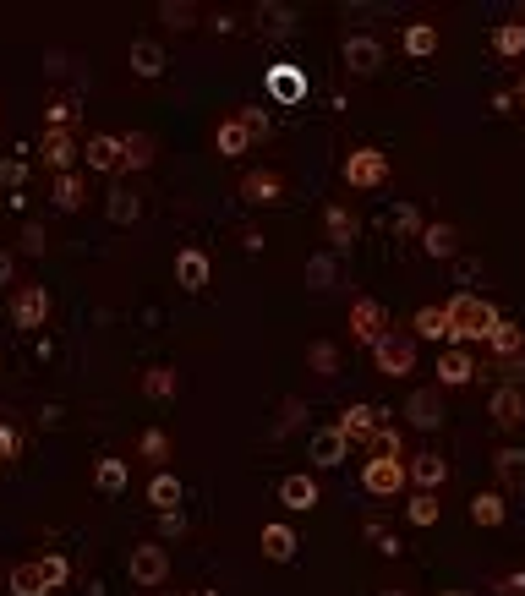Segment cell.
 Returning <instances> with one entry per match:
<instances>
[{"mask_svg": "<svg viewBox=\"0 0 525 596\" xmlns=\"http://www.w3.org/2000/svg\"><path fill=\"white\" fill-rule=\"evenodd\" d=\"M11 323H17V329H44V323H50V290L44 285H22L17 296H11Z\"/></svg>", "mask_w": 525, "mask_h": 596, "instance_id": "cell-8", "label": "cell"}, {"mask_svg": "<svg viewBox=\"0 0 525 596\" xmlns=\"http://www.w3.org/2000/svg\"><path fill=\"white\" fill-rule=\"evenodd\" d=\"M504 514H509V504H504V493H498V487H487V493L471 498V520L482 525V531H498V525H504Z\"/></svg>", "mask_w": 525, "mask_h": 596, "instance_id": "cell-29", "label": "cell"}, {"mask_svg": "<svg viewBox=\"0 0 525 596\" xmlns=\"http://www.w3.org/2000/svg\"><path fill=\"white\" fill-rule=\"evenodd\" d=\"M181 394V372L175 367H143V400H154V405H165Z\"/></svg>", "mask_w": 525, "mask_h": 596, "instance_id": "cell-26", "label": "cell"}, {"mask_svg": "<svg viewBox=\"0 0 525 596\" xmlns=\"http://www.w3.org/2000/svg\"><path fill=\"white\" fill-rule=\"evenodd\" d=\"M400 50L411 55V61L438 55V28H433V22H411V28H405V39H400Z\"/></svg>", "mask_w": 525, "mask_h": 596, "instance_id": "cell-33", "label": "cell"}, {"mask_svg": "<svg viewBox=\"0 0 525 596\" xmlns=\"http://www.w3.org/2000/svg\"><path fill=\"white\" fill-rule=\"evenodd\" d=\"M438 596H476V591H465V586H449V591H438Z\"/></svg>", "mask_w": 525, "mask_h": 596, "instance_id": "cell-59", "label": "cell"}, {"mask_svg": "<svg viewBox=\"0 0 525 596\" xmlns=\"http://www.w3.org/2000/svg\"><path fill=\"white\" fill-rule=\"evenodd\" d=\"M367 542H372V547H378V553H383V558H400V547H405V542H400V536H394V531H389V525H378V520H367Z\"/></svg>", "mask_w": 525, "mask_h": 596, "instance_id": "cell-46", "label": "cell"}, {"mask_svg": "<svg viewBox=\"0 0 525 596\" xmlns=\"http://www.w3.org/2000/svg\"><path fill=\"white\" fill-rule=\"evenodd\" d=\"M11 596H50V586H44V575H39V564H17L11 569Z\"/></svg>", "mask_w": 525, "mask_h": 596, "instance_id": "cell-41", "label": "cell"}, {"mask_svg": "<svg viewBox=\"0 0 525 596\" xmlns=\"http://www.w3.org/2000/svg\"><path fill=\"white\" fill-rule=\"evenodd\" d=\"M493 55L520 61V55H525V22H504V28H493Z\"/></svg>", "mask_w": 525, "mask_h": 596, "instance_id": "cell-37", "label": "cell"}, {"mask_svg": "<svg viewBox=\"0 0 525 596\" xmlns=\"http://www.w3.org/2000/svg\"><path fill=\"white\" fill-rule=\"evenodd\" d=\"M443 307H449V334H454V345H487L493 323L504 318V312H498L493 301L471 296V290H460V296L443 301Z\"/></svg>", "mask_w": 525, "mask_h": 596, "instance_id": "cell-1", "label": "cell"}, {"mask_svg": "<svg viewBox=\"0 0 525 596\" xmlns=\"http://www.w3.org/2000/svg\"><path fill=\"white\" fill-rule=\"evenodd\" d=\"M33 564H39V575H44V586H50V591H61L66 575H72V564H66L61 553H44V558H33Z\"/></svg>", "mask_w": 525, "mask_h": 596, "instance_id": "cell-44", "label": "cell"}, {"mask_svg": "<svg viewBox=\"0 0 525 596\" xmlns=\"http://www.w3.org/2000/svg\"><path fill=\"white\" fill-rule=\"evenodd\" d=\"M389 230L394 236H422V214H416V203H394L389 208Z\"/></svg>", "mask_w": 525, "mask_h": 596, "instance_id": "cell-43", "label": "cell"}, {"mask_svg": "<svg viewBox=\"0 0 525 596\" xmlns=\"http://www.w3.org/2000/svg\"><path fill=\"white\" fill-rule=\"evenodd\" d=\"M296 553H301V536L290 531L285 520H268L263 525V558L268 564H296Z\"/></svg>", "mask_w": 525, "mask_h": 596, "instance_id": "cell-17", "label": "cell"}, {"mask_svg": "<svg viewBox=\"0 0 525 596\" xmlns=\"http://www.w3.org/2000/svg\"><path fill=\"white\" fill-rule=\"evenodd\" d=\"M345 72L350 77H378L383 72V44L372 33H350L345 39Z\"/></svg>", "mask_w": 525, "mask_h": 596, "instance_id": "cell-9", "label": "cell"}, {"mask_svg": "<svg viewBox=\"0 0 525 596\" xmlns=\"http://www.w3.org/2000/svg\"><path fill=\"white\" fill-rule=\"evenodd\" d=\"M367 350H372V367H378L383 378H411V372H416V340H411V334L389 329L383 340H372Z\"/></svg>", "mask_w": 525, "mask_h": 596, "instance_id": "cell-4", "label": "cell"}, {"mask_svg": "<svg viewBox=\"0 0 525 596\" xmlns=\"http://www.w3.org/2000/svg\"><path fill=\"white\" fill-rule=\"evenodd\" d=\"M148 504H154L159 514L181 509V482H175L170 471H154V482H148Z\"/></svg>", "mask_w": 525, "mask_h": 596, "instance_id": "cell-35", "label": "cell"}, {"mask_svg": "<svg viewBox=\"0 0 525 596\" xmlns=\"http://www.w3.org/2000/svg\"><path fill=\"white\" fill-rule=\"evenodd\" d=\"M263 88H268V99H274V104H301V99H307V72H296L290 61H279V66H268Z\"/></svg>", "mask_w": 525, "mask_h": 596, "instance_id": "cell-11", "label": "cell"}, {"mask_svg": "<svg viewBox=\"0 0 525 596\" xmlns=\"http://www.w3.org/2000/svg\"><path fill=\"white\" fill-rule=\"evenodd\" d=\"M137 214H143V203H137V192H110V219H115V225H132Z\"/></svg>", "mask_w": 525, "mask_h": 596, "instance_id": "cell-47", "label": "cell"}, {"mask_svg": "<svg viewBox=\"0 0 525 596\" xmlns=\"http://www.w3.org/2000/svg\"><path fill=\"white\" fill-rule=\"evenodd\" d=\"M17 454H22V432L11 422H0V465H11Z\"/></svg>", "mask_w": 525, "mask_h": 596, "instance_id": "cell-51", "label": "cell"}, {"mask_svg": "<svg viewBox=\"0 0 525 596\" xmlns=\"http://www.w3.org/2000/svg\"><path fill=\"white\" fill-rule=\"evenodd\" d=\"M208 274H214V268H208V252H197V247H181L175 252V279H181V290H203L208 285Z\"/></svg>", "mask_w": 525, "mask_h": 596, "instance_id": "cell-23", "label": "cell"}, {"mask_svg": "<svg viewBox=\"0 0 525 596\" xmlns=\"http://www.w3.org/2000/svg\"><path fill=\"white\" fill-rule=\"evenodd\" d=\"M405 476H411V487L416 493H438L443 482H449V460H443V454H411V460H405Z\"/></svg>", "mask_w": 525, "mask_h": 596, "instance_id": "cell-13", "label": "cell"}, {"mask_svg": "<svg viewBox=\"0 0 525 596\" xmlns=\"http://www.w3.org/2000/svg\"><path fill=\"white\" fill-rule=\"evenodd\" d=\"M378 422H383V405H350L334 427L345 432V443H367V432L378 427Z\"/></svg>", "mask_w": 525, "mask_h": 596, "instance_id": "cell-25", "label": "cell"}, {"mask_svg": "<svg viewBox=\"0 0 525 596\" xmlns=\"http://www.w3.org/2000/svg\"><path fill=\"white\" fill-rule=\"evenodd\" d=\"M44 247H50L44 225H22V241H17V252H22V257H44Z\"/></svg>", "mask_w": 525, "mask_h": 596, "instance_id": "cell-50", "label": "cell"}, {"mask_svg": "<svg viewBox=\"0 0 525 596\" xmlns=\"http://www.w3.org/2000/svg\"><path fill=\"white\" fill-rule=\"evenodd\" d=\"M318 482H312L307 471H290V476H279V504H285L290 514H312L318 509Z\"/></svg>", "mask_w": 525, "mask_h": 596, "instance_id": "cell-14", "label": "cell"}, {"mask_svg": "<svg viewBox=\"0 0 525 596\" xmlns=\"http://www.w3.org/2000/svg\"><path fill=\"white\" fill-rule=\"evenodd\" d=\"M307 285H312V290H329V285H334V252H318V257L307 263Z\"/></svg>", "mask_w": 525, "mask_h": 596, "instance_id": "cell-48", "label": "cell"}, {"mask_svg": "<svg viewBox=\"0 0 525 596\" xmlns=\"http://www.w3.org/2000/svg\"><path fill=\"white\" fill-rule=\"evenodd\" d=\"M154 154H159V148H154V137H148V132H126L121 137V170H148V165H154Z\"/></svg>", "mask_w": 525, "mask_h": 596, "instance_id": "cell-31", "label": "cell"}, {"mask_svg": "<svg viewBox=\"0 0 525 596\" xmlns=\"http://www.w3.org/2000/svg\"><path fill=\"white\" fill-rule=\"evenodd\" d=\"M72 121H77V104L72 99H50V110H44V132H66Z\"/></svg>", "mask_w": 525, "mask_h": 596, "instance_id": "cell-45", "label": "cell"}, {"mask_svg": "<svg viewBox=\"0 0 525 596\" xmlns=\"http://www.w3.org/2000/svg\"><path fill=\"white\" fill-rule=\"evenodd\" d=\"M422 252L427 257H454V252H460V230L443 225V219H438V225H422Z\"/></svg>", "mask_w": 525, "mask_h": 596, "instance_id": "cell-34", "label": "cell"}, {"mask_svg": "<svg viewBox=\"0 0 525 596\" xmlns=\"http://www.w3.org/2000/svg\"><path fill=\"white\" fill-rule=\"evenodd\" d=\"M137 454H143L154 471H165V460H170V432H165V427H148L143 438H137Z\"/></svg>", "mask_w": 525, "mask_h": 596, "instance_id": "cell-36", "label": "cell"}, {"mask_svg": "<svg viewBox=\"0 0 525 596\" xmlns=\"http://www.w3.org/2000/svg\"><path fill=\"white\" fill-rule=\"evenodd\" d=\"M241 197H247V203H279V197H285V181H279L274 170H252L247 181H241Z\"/></svg>", "mask_w": 525, "mask_h": 596, "instance_id": "cell-28", "label": "cell"}, {"mask_svg": "<svg viewBox=\"0 0 525 596\" xmlns=\"http://www.w3.org/2000/svg\"><path fill=\"white\" fill-rule=\"evenodd\" d=\"M487 416H493V427H498V432L525 427V383H498L493 400H487Z\"/></svg>", "mask_w": 525, "mask_h": 596, "instance_id": "cell-7", "label": "cell"}, {"mask_svg": "<svg viewBox=\"0 0 525 596\" xmlns=\"http://www.w3.org/2000/svg\"><path fill=\"white\" fill-rule=\"evenodd\" d=\"M126 482H132V471H126L121 454H104V460L93 465V487H99L104 498H121V493H126Z\"/></svg>", "mask_w": 525, "mask_h": 596, "instance_id": "cell-24", "label": "cell"}, {"mask_svg": "<svg viewBox=\"0 0 525 596\" xmlns=\"http://www.w3.org/2000/svg\"><path fill=\"white\" fill-rule=\"evenodd\" d=\"M132 77H143V83L165 77V50L154 39H132Z\"/></svg>", "mask_w": 525, "mask_h": 596, "instance_id": "cell-27", "label": "cell"}, {"mask_svg": "<svg viewBox=\"0 0 525 596\" xmlns=\"http://www.w3.org/2000/svg\"><path fill=\"white\" fill-rule=\"evenodd\" d=\"M83 159H88V170L115 175V170H121V137H115V132H93L83 143Z\"/></svg>", "mask_w": 525, "mask_h": 596, "instance_id": "cell-20", "label": "cell"}, {"mask_svg": "<svg viewBox=\"0 0 525 596\" xmlns=\"http://www.w3.org/2000/svg\"><path fill=\"white\" fill-rule=\"evenodd\" d=\"M361 487H367L372 498H394L411 487V476H405V460H389V454H372L367 465H361Z\"/></svg>", "mask_w": 525, "mask_h": 596, "instance_id": "cell-5", "label": "cell"}, {"mask_svg": "<svg viewBox=\"0 0 525 596\" xmlns=\"http://www.w3.org/2000/svg\"><path fill=\"white\" fill-rule=\"evenodd\" d=\"M438 514H443V498L438 493H411V504H405V520L422 525V531H427V525H438Z\"/></svg>", "mask_w": 525, "mask_h": 596, "instance_id": "cell-40", "label": "cell"}, {"mask_svg": "<svg viewBox=\"0 0 525 596\" xmlns=\"http://www.w3.org/2000/svg\"><path fill=\"white\" fill-rule=\"evenodd\" d=\"M520 350H525V323L498 318V323H493V334H487V356H493V361H515Z\"/></svg>", "mask_w": 525, "mask_h": 596, "instance_id": "cell-22", "label": "cell"}, {"mask_svg": "<svg viewBox=\"0 0 525 596\" xmlns=\"http://www.w3.org/2000/svg\"><path fill=\"white\" fill-rule=\"evenodd\" d=\"M323 236H329L334 252H350V247H356V236H361V219L350 214L345 203H329V208H323Z\"/></svg>", "mask_w": 525, "mask_h": 596, "instance_id": "cell-15", "label": "cell"}, {"mask_svg": "<svg viewBox=\"0 0 525 596\" xmlns=\"http://www.w3.org/2000/svg\"><path fill=\"white\" fill-rule=\"evenodd\" d=\"M126 580L143 586V591L165 586V580H170V547L165 542H137L132 558H126Z\"/></svg>", "mask_w": 525, "mask_h": 596, "instance_id": "cell-3", "label": "cell"}, {"mask_svg": "<svg viewBox=\"0 0 525 596\" xmlns=\"http://www.w3.org/2000/svg\"><path fill=\"white\" fill-rule=\"evenodd\" d=\"M367 449H372V454H389V460H405V438H400V427L378 422V427L367 432Z\"/></svg>", "mask_w": 525, "mask_h": 596, "instance_id": "cell-39", "label": "cell"}, {"mask_svg": "<svg viewBox=\"0 0 525 596\" xmlns=\"http://www.w3.org/2000/svg\"><path fill=\"white\" fill-rule=\"evenodd\" d=\"M405 422H411L416 432H438V427H443L438 383H422V389H411V400H405Z\"/></svg>", "mask_w": 525, "mask_h": 596, "instance_id": "cell-10", "label": "cell"}, {"mask_svg": "<svg viewBox=\"0 0 525 596\" xmlns=\"http://www.w3.org/2000/svg\"><path fill=\"white\" fill-rule=\"evenodd\" d=\"M307 367L318 372V378H334V372H340V345H334V340H312L307 345Z\"/></svg>", "mask_w": 525, "mask_h": 596, "instance_id": "cell-38", "label": "cell"}, {"mask_svg": "<svg viewBox=\"0 0 525 596\" xmlns=\"http://www.w3.org/2000/svg\"><path fill=\"white\" fill-rule=\"evenodd\" d=\"M307 454H312V465H318V471H334V465L350 454V443H345L340 427H318V432L307 438Z\"/></svg>", "mask_w": 525, "mask_h": 596, "instance_id": "cell-16", "label": "cell"}, {"mask_svg": "<svg viewBox=\"0 0 525 596\" xmlns=\"http://www.w3.org/2000/svg\"><path fill=\"white\" fill-rule=\"evenodd\" d=\"M44 165H50L55 175H66V170H77V159H83V143H77L72 132H44Z\"/></svg>", "mask_w": 525, "mask_h": 596, "instance_id": "cell-19", "label": "cell"}, {"mask_svg": "<svg viewBox=\"0 0 525 596\" xmlns=\"http://www.w3.org/2000/svg\"><path fill=\"white\" fill-rule=\"evenodd\" d=\"M493 476H498V493H525V449H515V443L493 449Z\"/></svg>", "mask_w": 525, "mask_h": 596, "instance_id": "cell-18", "label": "cell"}, {"mask_svg": "<svg viewBox=\"0 0 525 596\" xmlns=\"http://www.w3.org/2000/svg\"><path fill=\"white\" fill-rule=\"evenodd\" d=\"M340 175H345L350 192H378V186H389L394 165H389V154H383V148H350Z\"/></svg>", "mask_w": 525, "mask_h": 596, "instance_id": "cell-2", "label": "cell"}, {"mask_svg": "<svg viewBox=\"0 0 525 596\" xmlns=\"http://www.w3.org/2000/svg\"><path fill=\"white\" fill-rule=\"evenodd\" d=\"M378 596H405V591H378Z\"/></svg>", "mask_w": 525, "mask_h": 596, "instance_id": "cell-60", "label": "cell"}, {"mask_svg": "<svg viewBox=\"0 0 525 596\" xmlns=\"http://www.w3.org/2000/svg\"><path fill=\"white\" fill-rule=\"evenodd\" d=\"M389 329H394V323H389V312H383L378 296H356V301H350V340H356V345L383 340Z\"/></svg>", "mask_w": 525, "mask_h": 596, "instance_id": "cell-6", "label": "cell"}, {"mask_svg": "<svg viewBox=\"0 0 525 596\" xmlns=\"http://www.w3.org/2000/svg\"><path fill=\"white\" fill-rule=\"evenodd\" d=\"M214 148H219V159H241L252 148L247 126H241L236 115H225V121H219V132H214Z\"/></svg>", "mask_w": 525, "mask_h": 596, "instance_id": "cell-30", "label": "cell"}, {"mask_svg": "<svg viewBox=\"0 0 525 596\" xmlns=\"http://www.w3.org/2000/svg\"><path fill=\"white\" fill-rule=\"evenodd\" d=\"M493 591H498V596H525V569H515V575H504Z\"/></svg>", "mask_w": 525, "mask_h": 596, "instance_id": "cell-54", "label": "cell"}, {"mask_svg": "<svg viewBox=\"0 0 525 596\" xmlns=\"http://www.w3.org/2000/svg\"><path fill=\"white\" fill-rule=\"evenodd\" d=\"M236 121L247 126V137L258 143V137H268V110H258V104H241L236 110Z\"/></svg>", "mask_w": 525, "mask_h": 596, "instance_id": "cell-49", "label": "cell"}, {"mask_svg": "<svg viewBox=\"0 0 525 596\" xmlns=\"http://www.w3.org/2000/svg\"><path fill=\"white\" fill-rule=\"evenodd\" d=\"M263 17L274 33H290V6H263Z\"/></svg>", "mask_w": 525, "mask_h": 596, "instance_id": "cell-55", "label": "cell"}, {"mask_svg": "<svg viewBox=\"0 0 525 596\" xmlns=\"http://www.w3.org/2000/svg\"><path fill=\"white\" fill-rule=\"evenodd\" d=\"M411 340L454 345V334H449V307H416V318H411Z\"/></svg>", "mask_w": 525, "mask_h": 596, "instance_id": "cell-21", "label": "cell"}, {"mask_svg": "<svg viewBox=\"0 0 525 596\" xmlns=\"http://www.w3.org/2000/svg\"><path fill=\"white\" fill-rule=\"evenodd\" d=\"M465 383H476V356L465 345L438 350V389H465Z\"/></svg>", "mask_w": 525, "mask_h": 596, "instance_id": "cell-12", "label": "cell"}, {"mask_svg": "<svg viewBox=\"0 0 525 596\" xmlns=\"http://www.w3.org/2000/svg\"><path fill=\"white\" fill-rule=\"evenodd\" d=\"M0 181H6V186H22V181H28V159H22V154L0 159Z\"/></svg>", "mask_w": 525, "mask_h": 596, "instance_id": "cell-52", "label": "cell"}, {"mask_svg": "<svg viewBox=\"0 0 525 596\" xmlns=\"http://www.w3.org/2000/svg\"><path fill=\"white\" fill-rule=\"evenodd\" d=\"M296 422H301V400H285V416H279V438H285V432L296 427Z\"/></svg>", "mask_w": 525, "mask_h": 596, "instance_id": "cell-56", "label": "cell"}, {"mask_svg": "<svg viewBox=\"0 0 525 596\" xmlns=\"http://www.w3.org/2000/svg\"><path fill=\"white\" fill-rule=\"evenodd\" d=\"M509 99H515V104H525V77H520V83H515V93H509Z\"/></svg>", "mask_w": 525, "mask_h": 596, "instance_id": "cell-58", "label": "cell"}, {"mask_svg": "<svg viewBox=\"0 0 525 596\" xmlns=\"http://www.w3.org/2000/svg\"><path fill=\"white\" fill-rule=\"evenodd\" d=\"M159 17H165V28H175V33H192L197 28V6H192V0H165V6H159Z\"/></svg>", "mask_w": 525, "mask_h": 596, "instance_id": "cell-42", "label": "cell"}, {"mask_svg": "<svg viewBox=\"0 0 525 596\" xmlns=\"http://www.w3.org/2000/svg\"><path fill=\"white\" fill-rule=\"evenodd\" d=\"M55 208H61V214H77V208L88 203V186H83V175L77 170H66V175H55Z\"/></svg>", "mask_w": 525, "mask_h": 596, "instance_id": "cell-32", "label": "cell"}, {"mask_svg": "<svg viewBox=\"0 0 525 596\" xmlns=\"http://www.w3.org/2000/svg\"><path fill=\"white\" fill-rule=\"evenodd\" d=\"M175 536H186V520H181V509L159 514V542H175Z\"/></svg>", "mask_w": 525, "mask_h": 596, "instance_id": "cell-53", "label": "cell"}, {"mask_svg": "<svg viewBox=\"0 0 525 596\" xmlns=\"http://www.w3.org/2000/svg\"><path fill=\"white\" fill-rule=\"evenodd\" d=\"M11 274H17V257L0 252V285H11Z\"/></svg>", "mask_w": 525, "mask_h": 596, "instance_id": "cell-57", "label": "cell"}]
</instances>
